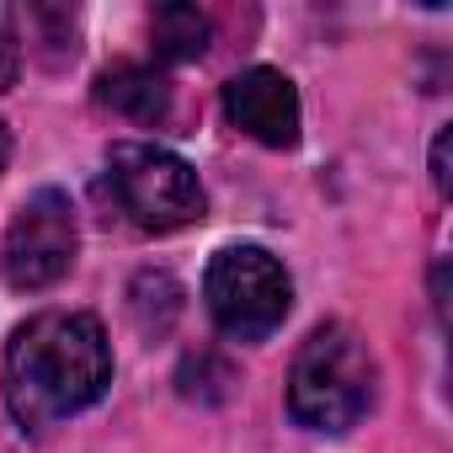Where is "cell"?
I'll return each instance as SVG.
<instances>
[{
  "instance_id": "obj_9",
  "label": "cell",
  "mask_w": 453,
  "mask_h": 453,
  "mask_svg": "<svg viewBox=\"0 0 453 453\" xmlns=\"http://www.w3.org/2000/svg\"><path fill=\"white\" fill-rule=\"evenodd\" d=\"M134 299V320L144 326V331H165L176 315H181V288H176V278H165V273H139L134 278V288H128Z\"/></svg>"
},
{
  "instance_id": "obj_12",
  "label": "cell",
  "mask_w": 453,
  "mask_h": 453,
  "mask_svg": "<svg viewBox=\"0 0 453 453\" xmlns=\"http://www.w3.org/2000/svg\"><path fill=\"white\" fill-rule=\"evenodd\" d=\"M12 160V134H6V123H0V165Z\"/></svg>"
},
{
  "instance_id": "obj_4",
  "label": "cell",
  "mask_w": 453,
  "mask_h": 453,
  "mask_svg": "<svg viewBox=\"0 0 453 453\" xmlns=\"http://www.w3.org/2000/svg\"><path fill=\"white\" fill-rule=\"evenodd\" d=\"M203 299H208V315H213V326L224 336L262 342V336H273L288 320L294 283H288V273H283V262L273 251H262V246H224L208 262Z\"/></svg>"
},
{
  "instance_id": "obj_8",
  "label": "cell",
  "mask_w": 453,
  "mask_h": 453,
  "mask_svg": "<svg viewBox=\"0 0 453 453\" xmlns=\"http://www.w3.org/2000/svg\"><path fill=\"white\" fill-rule=\"evenodd\" d=\"M150 38H155V54L171 65L203 59L208 54V17L197 6H160L150 17Z\"/></svg>"
},
{
  "instance_id": "obj_11",
  "label": "cell",
  "mask_w": 453,
  "mask_h": 453,
  "mask_svg": "<svg viewBox=\"0 0 453 453\" xmlns=\"http://www.w3.org/2000/svg\"><path fill=\"white\" fill-rule=\"evenodd\" d=\"M432 181H437V192H448V128L432 139Z\"/></svg>"
},
{
  "instance_id": "obj_7",
  "label": "cell",
  "mask_w": 453,
  "mask_h": 453,
  "mask_svg": "<svg viewBox=\"0 0 453 453\" xmlns=\"http://www.w3.org/2000/svg\"><path fill=\"white\" fill-rule=\"evenodd\" d=\"M96 102L118 118H134V123H165L171 118V81L150 65L118 59L96 75Z\"/></svg>"
},
{
  "instance_id": "obj_10",
  "label": "cell",
  "mask_w": 453,
  "mask_h": 453,
  "mask_svg": "<svg viewBox=\"0 0 453 453\" xmlns=\"http://www.w3.org/2000/svg\"><path fill=\"white\" fill-rule=\"evenodd\" d=\"M22 75V38H17V12L0 6V91H12Z\"/></svg>"
},
{
  "instance_id": "obj_5",
  "label": "cell",
  "mask_w": 453,
  "mask_h": 453,
  "mask_svg": "<svg viewBox=\"0 0 453 453\" xmlns=\"http://www.w3.org/2000/svg\"><path fill=\"white\" fill-rule=\"evenodd\" d=\"M75 246H81L75 203L59 187H43L17 208L12 230H6V251H0V273H6L17 294L54 288L75 267Z\"/></svg>"
},
{
  "instance_id": "obj_6",
  "label": "cell",
  "mask_w": 453,
  "mask_h": 453,
  "mask_svg": "<svg viewBox=\"0 0 453 453\" xmlns=\"http://www.w3.org/2000/svg\"><path fill=\"white\" fill-rule=\"evenodd\" d=\"M224 112H230V123L241 134H251L267 150H294L299 144V91L273 65L241 70L224 86Z\"/></svg>"
},
{
  "instance_id": "obj_2",
  "label": "cell",
  "mask_w": 453,
  "mask_h": 453,
  "mask_svg": "<svg viewBox=\"0 0 453 453\" xmlns=\"http://www.w3.org/2000/svg\"><path fill=\"white\" fill-rule=\"evenodd\" d=\"M373 384H379V368H373V352L368 342L342 326V320H326L310 331V342L299 347L294 357V373H288V411L299 426L310 432H352L368 405H373Z\"/></svg>"
},
{
  "instance_id": "obj_1",
  "label": "cell",
  "mask_w": 453,
  "mask_h": 453,
  "mask_svg": "<svg viewBox=\"0 0 453 453\" xmlns=\"http://www.w3.org/2000/svg\"><path fill=\"white\" fill-rule=\"evenodd\" d=\"M107 384L112 347L102 320L86 310H43L6 342V400L22 432H49L54 421L96 405Z\"/></svg>"
},
{
  "instance_id": "obj_3",
  "label": "cell",
  "mask_w": 453,
  "mask_h": 453,
  "mask_svg": "<svg viewBox=\"0 0 453 453\" xmlns=\"http://www.w3.org/2000/svg\"><path fill=\"white\" fill-rule=\"evenodd\" d=\"M96 192L118 219H128L144 235H171V230H187L192 219H203L197 171L160 144H134V139L112 144Z\"/></svg>"
}]
</instances>
